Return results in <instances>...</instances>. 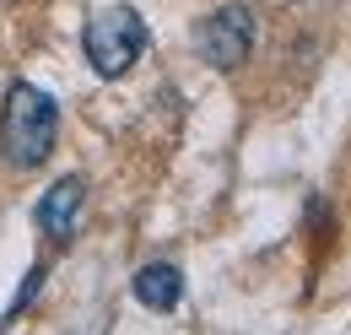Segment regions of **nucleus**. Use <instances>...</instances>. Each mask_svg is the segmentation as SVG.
I'll use <instances>...</instances> for the list:
<instances>
[{
    "label": "nucleus",
    "mask_w": 351,
    "mask_h": 335,
    "mask_svg": "<svg viewBox=\"0 0 351 335\" xmlns=\"http://www.w3.org/2000/svg\"><path fill=\"white\" fill-rule=\"evenodd\" d=\"M60 141V108L33 82H11L0 103V152L11 168H44Z\"/></svg>",
    "instance_id": "f257e3e1"
},
{
    "label": "nucleus",
    "mask_w": 351,
    "mask_h": 335,
    "mask_svg": "<svg viewBox=\"0 0 351 335\" xmlns=\"http://www.w3.org/2000/svg\"><path fill=\"white\" fill-rule=\"evenodd\" d=\"M82 49H87L92 71L97 76H125L135 60H141V49H146V22H141V11L135 5H103V11H92L87 16V33H82Z\"/></svg>",
    "instance_id": "f03ea898"
},
{
    "label": "nucleus",
    "mask_w": 351,
    "mask_h": 335,
    "mask_svg": "<svg viewBox=\"0 0 351 335\" xmlns=\"http://www.w3.org/2000/svg\"><path fill=\"white\" fill-rule=\"evenodd\" d=\"M195 43H200V54H206L217 71L243 65L249 49H254V11H249V5H221L217 16H206V22L195 27Z\"/></svg>",
    "instance_id": "7ed1b4c3"
},
{
    "label": "nucleus",
    "mask_w": 351,
    "mask_h": 335,
    "mask_svg": "<svg viewBox=\"0 0 351 335\" xmlns=\"http://www.w3.org/2000/svg\"><path fill=\"white\" fill-rule=\"evenodd\" d=\"M82 206H87V178L65 173L60 184H49V189H44V200H38V211H33V222H38L44 238H71L76 222H82Z\"/></svg>",
    "instance_id": "20e7f679"
},
{
    "label": "nucleus",
    "mask_w": 351,
    "mask_h": 335,
    "mask_svg": "<svg viewBox=\"0 0 351 335\" xmlns=\"http://www.w3.org/2000/svg\"><path fill=\"white\" fill-rule=\"evenodd\" d=\"M135 297H141V308H152V314H173L178 297H184V276H178V265L168 259H157V265H141L135 270Z\"/></svg>",
    "instance_id": "39448f33"
}]
</instances>
